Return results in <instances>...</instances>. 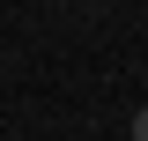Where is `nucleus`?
Returning <instances> with one entry per match:
<instances>
[{"mask_svg": "<svg viewBox=\"0 0 148 141\" xmlns=\"http://www.w3.org/2000/svg\"><path fill=\"white\" fill-rule=\"evenodd\" d=\"M133 141H148V111H133Z\"/></svg>", "mask_w": 148, "mask_h": 141, "instance_id": "f257e3e1", "label": "nucleus"}]
</instances>
